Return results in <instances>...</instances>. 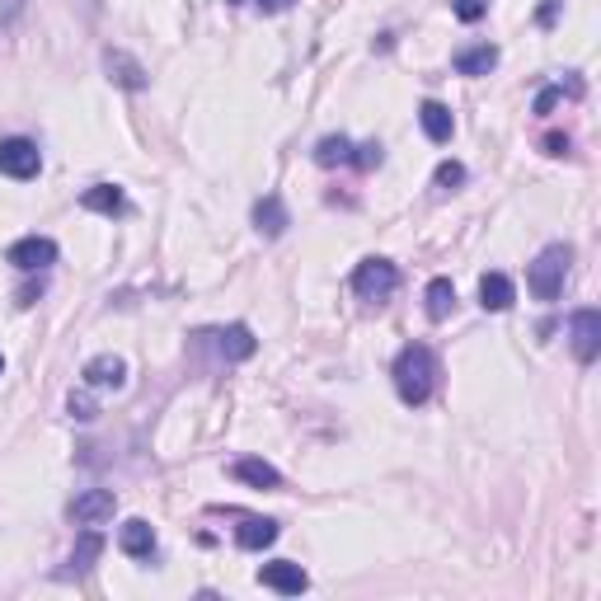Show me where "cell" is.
<instances>
[{"instance_id": "obj_17", "label": "cell", "mask_w": 601, "mask_h": 601, "mask_svg": "<svg viewBox=\"0 0 601 601\" xmlns=\"http://www.w3.org/2000/svg\"><path fill=\"white\" fill-rule=\"evenodd\" d=\"M216 348H221V357L226 362H245V357H254V334H249V324H226L221 334H216Z\"/></svg>"}, {"instance_id": "obj_19", "label": "cell", "mask_w": 601, "mask_h": 601, "mask_svg": "<svg viewBox=\"0 0 601 601\" xmlns=\"http://www.w3.org/2000/svg\"><path fill=\"white\" fill-rule=\"evenodd\" d=\"M273 540H278V522H268V517H245L235 526V545L240 550H268Z\"/></svg>"}, {"instance_id": "obj_2", "label": "cell", "mask_w": 601, "mask_h": 601, "mask_svg": "<svg viewBox=\"0 0 601 601\" xmlns=\"http://www.w3.org/2000/svg\"><path fill=\"white\" fill-rule=\"evenodd\" d=\"M569 263H573V249L569 245H550L540 249L536 263H531V273H526V287H531V296L536 301H559L564 296V278H569Z\"/></svg>"}, {"instance_id": "obj_30", "label": "cell", "mask_w": 601, "mask_h": 601, "mask_svg": "<svg viewBox=\"0 0 601 601\" xmlns=\"http://www.w3.org/2000/svg\"><path fill=\"white\" fill-rule=\"evenodd\" d=\"M259 5H268V10H278V5H287V0H259Z\"/></svg>"}, {"instance_id": "obj_4", "label": "cell", "mask_w": 601, "mask_h": 601, "mask_svg": "<svg viewBox=\"0 0 601 601\" xmlns=\"http://www.w3.org/2000/svg\"><path fill=\"white\" fill-rule=\"evenodd\" d=\"M38 170H43V151H38L29 137L0 141V174H10V179H33Z\"/></svg>"}, {"instance_id": "obj_20", "label": "cell", "mask_w": 601, "mask_h": 601, "mask_svg": "<svg viewBox=\"0 0 601 601\" xmlns=\"http://www.w3.org/2000/svg\"><path fill=\"white\" fill-rule=\"evenodd\" d=\"M231 475L240 479V484H254V489H278L282 475L273 470L268 461H259V456H240V461L231 465Z\"/></svg>"}, {"instance_id": "obj_5", "label": "cell", "mask_w": 601, "mask_h": 601, "mask_svg": "<svg viewBox=\"0 0 601 601\" xmlns=\"http://www.w3.org/2000/svg\"><path fill=\"white\" fill-rule=\"evenodd\" d=\"M5 263H15L19 273H43L47 263H57V240L24 235V240H15V245L5 249Z\"/></svg>"}, {"instance_id": "obj_12", "label": "cell", "mask_w": 601, "mask_h": 601, "mask_svg": "<svg viewBox=\"0 0 601 601\" xmlns=\"http://www.w3.org/2000/svg\"><path fill=\"white\" fill-rule=\"evenodd\" d=\"M118 550L132 555V559H151L155 555V526L141 522V517L123 522V531H118Z\"/></svg>"}, {"instance_id": "obj_26", "label": "cell", "mask_w": 601, "mask_h": 601, "mask_svg": "<svg viewBox=\"0 0 601 601\" xmlns=\"http://www.w3.org/2000/svg\"><path fill=\"white\" fill-rule=\"evenodd\" d=\"M353 165H362V170H376V165H381V146H376V141L357 146V160H353Z\"/></svg>"}, {"instance_id": "obj_18", "label": "cell", "mask_w": 601, "mask_h": 601, "mask_svg": "<svg viewBox=\"0 0 601 601\" xmlns=\"http://www.w3.org/2000/svg\"><path fill=\"white\" fill-rule=\"evenodd\" d=\"M254 226H259V235H268V240H278V235L292 226V216H287V207H282L278 193H268V198L254 207Z\"/></svg>"}, {"instance_id": "obj_1", "label": "cell", "mask_w": 601, "mask_h": 601, "mask_svg": "<svg viewBox=\"0 0 601 601\" xmlns=\"http://www.w3.org/2000/svg\"><path fill=\"white\" fill-rule=\"evenodd\" d=\"M390 376H395L400 400L409 404V409H418V404H428L432 386H437V353H432L428 343H409V348H400Z\"/></svg>"}, {"instance_id": "obj_14", "label": "cell", "mask_w": 601, "mask_h": 601, "mask_svg": "<svg viewBox=\"0 0 601 601\" xmlns=\"http://www.w3.org/2000/svg\"><path fill=\"white\" fill-rule=\"evenodd\" d=\"M418 123H423V132H428V141H451V132H456V118H451L447 104H437V99H423L418 104Z\"/></svg>"}, {"instance_id": "obj_15", "label": "cell", "mask_w": 601, "mask_h": 601, "mask_svg": "<svg viewBox=\"0 0 601 601\" xmlns=\"http://www.w3.org/2000/svg\"><path fill=\"white\" fill-rule=\"evenodd\" d=\"M451 66H456V76H489V71L498 66V47L494 43L461 47V52L451 57Z\"/></svg>"}, {"instance_id": "obj_24", "label": "cell", "mask_w": 601, "mask_h": 601, "mask_svg": "<svg viewBox=\"0 0 601 601\" xmlns=\"http://www.w3.org/2000/svg\"><path fill=\"white\" fill-rule=\"evenodd\" d=\"M465 184V165L461 160H442L437 165V188H461Z\"/></svg>"}, {"instance_id": "obj_7", "label": "cell", "mask_w": 601, "mask_h": 601, "mask_svg": "<svg viewBox=\"0 0 601 601\" xmlns=\"http://www.w3.org/2000/svg\"><path fill=\"white\" fill-rule=\"evenodd\" d=\"M597 353H601V315L592 306L573 310V357L587 367V362H597Z\"/></svg>"}, {"instance_id": "obj_27", "label": "cell", "mask_w": 601, "mask_h": 601, "mask_svg": "<svg viewBox=\"0 0 601 601\" xmlns=\"http://www.w3.org/2000/svg\"><path fill=\"white\" fill-rule=\"evenodd\" d=\"M559 99H564V90H559V85H550V90H540V94H536V113H550V108H555Z\"/></svg>"}, {"instance_id": "obj_6", "label": "cell", "mask_w": 601, "mask_h": 601, "mask_svg": "<svg viewBox=\"0 0 601 601\" xmlns=\"http://www.w3.org/2000/svg\"><path fill=\"white\" fill-rule=\"evenodd\" d=\"M259 583L268 587V592H278V597H301L310 587V578L301 564H292V559H273V564L259 569Z\"/></svg>"}, {"instance_id": "obj_16", "label": "cell", "mask_w": 601, "mask_h": 601, "mask_svg": "<svg viewBox=\"0 0 601 601\" xmlns=\"http://www.w3.org/2000/svg\"><path fill=\"white\" fill-rule=\"evenodd\" d=\"M512 301H517V287H512V278L508 273H484V278H479V306L484 310H508Z\"/></svg>"}, {"instance_id": "obj_11", "label": "cell", "mask_w": 601, "mask_h": 601, "mask_svg": "<svg viewBox=\"0 0 601 601\" xmlns=\"http://www.w3.org/2000/svg\"><path fill=\"white\" fill-rule=\"evenodd\" d=\"M104 66H108V80H113V85H123V90H146V71H141L137 57H127V52H118V47H108Z\"/></svg>"}, {"instance_id": "obj_25", "label": "cell", "mask_w": 601, "mask_h": 601, "mask_svg": "<svg viewBox=\"0 0 601 601\" xmlns=\"http://www.w3.org/2000/svg\"><path fill=\"white\" fill-rule=\"evenodd\" d=\"M66 409H71V418H80V423H90V418L99 414V409H94V400L85 395V390H80V395L71 390V400H66Z\"/></svg>"}, {"instance_id": "obj_8", "label": "cell", "mask_w": 601, "mask_h": 601, "mask_svg": "<svg viewBox=\"0 0 601 601\" xmlns=\"http://www.w3.org/2000/svg\"><path fill=\"white\" fill-rule=\"evenodd\" d=\"M85 386L90 390H123L127 386V362L123 357H113V353H99V357H90L85 362Z\"/></svg>"}, {"instance_id": "obj_9", "label": "cell", "mask_w": 601, "mask_h": 601, "mask_svg": "<svg viewBox=\"0 0 601 601\" xmlns=\"http://www.w3.org/2000/svg\"><path fill=\"white\" fill-rule=\"evenodd\" d=\"M80 207H85V212L108 216V221H113V216H127V212H132V202H127V193H123L118 184H94V188H85V193H80Z\"/></svg>"}, {"instance_id": "obj_28", "label": "cell", "mask_w": 601, "mask_h": 601, "mask_svg": "<svg viewBox=\"0 0 601 601\" xmlns=\"http://www.w3.org/2000/svg\"><path fill=\"white\" fill-rule=\"evenodd\" d=\"M564 151H569V137L550 132V137H545V155H564Z\"/></svg>"}, {"instance_id": "obj_13", "label": "cell", "mask_w": 601, "mask_h": 601, "mask_svg": "<svg viewBox=\"0 0 601 601\" xmlns=\"http://www.w3.org/2000/svg\"><path fill=\"white\" fill-rule=\"evenodd\" d=\"M104 555V536L99 531H85V536L76 540V550H71V559H66V569L57 573V578H85V573L94 569V559Z\"/></svg>"}, {"instance_id": "obj_23", "label": "cell", "mask_w": 601, "mask_h": 601, "mask_svg": "<svg viewBox=\"0 0 601 601\" xmlns=\"http://www.w3.org/2000/svg\"><path fill=\"white\" fill-rule=\"evenodd\" d=\"M484 10H489V0H451V15L465 19V24H479Z\"/></svg>"}, {"instance_id": "obj_31", "label": "cell", "mask_w": 601, "mask_h": 601, "mask_svg": "<svg viewBox=\"0 0 601 601\" xmlns=\"http://www.w3.org/2000/svg\"><path fill=\"white\" fill-rule=\"evenodd\" d=\"M0 371H5V357H0Z\"/></svg>"}, {"instance_id": "obj_29", "label": "cell", "mask_w": 601, "mask_h": 601, "mask_svg": "<svg viewBox=\"0 0 601 601\" xmlns=\"http://www.w3.org/2000/svg\"><path fill=\"white\" fill-rule=\"evenodd\" d=\"M555 15H559V0H545L540 5V24H555Z\"/></svg>"}, {"instance_id": "obj_3", "label": "cell", "mask_w": 601, "mask_h": 601, "mask_svg": "<svg viewBox=\"0 0 601 601\" xmlns=\"http://www.w3.org/2000/svg\"><path fill=\"white\" fill-rule=\"evenodd\" d=\"M395 287H400V268L390 259H362L353 273V292L362 296V301H390L395 296Z\"/></svg>"}, {"instance_id": "obj_10", "label": "cell", "mask_w": 601, "mask_h": 601, "mask_svg": "<svg viewBox=\"0 0 601 601\" xmlns=\"http://www.w3.org/2000/svg\"><path fill=\"white\" fill-rule=\"evenodd\" d=\"M113 508H118V498L108 494V489H85L71 503V517H76V526H99L113 517Z\"/></svg>"}, {"instance_id": "obj_22", "label": "cell", "mask_w": 601, "mask_h": 601, "mask_svg": "<svg viewBox=\"0 0 601 601\" xmlns=\"http://www.w3.org/2000/svg\"><path fill=\"white\" fill-rule=\"evenodd\" d=\"M357 160V146L348 137H324L320 146H315V165H324V170H334V165H353Z\"/></svg>"}, {"instance_id": "obj_21", "label": "cell", "mask_w": 601, "mask_h": 601, "mask_svg": "<svg viewBox=\"0 0 601 601\" xmlns=\"http://www.w3.org/2000/svg\"><path fill=\"white\" fill-rule=\"evenodd\" d=\"M423 301H428V320H447L451 310H456V287H451V278H432Z\"/></svg>"}]
</instances>
